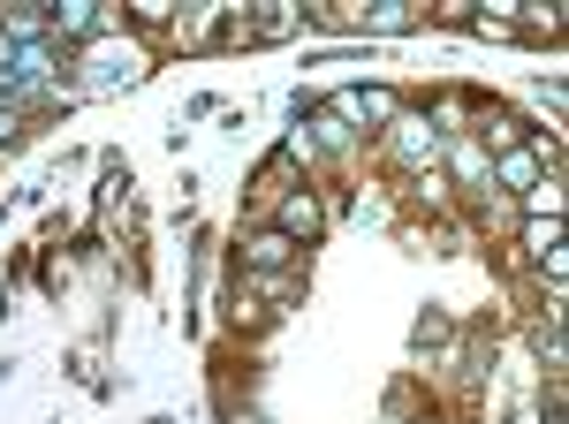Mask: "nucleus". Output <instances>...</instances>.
Returning a JSON list of instances; mask_svg holds the SVG:
<instances>
[{
    "label": "nucleus",
    "instance_id": "obj_1",
    "mask_svg": "<svg viewBox=\"0 0 569 424\" xmlns=\"http://www.w3.org/2000/svg\"><path fill=\"white\" fill-rule=\"evenodd\" d=\"M388 152L402 160V168H433L440 137H433L426 122H418V114H395V122H388Z\"/></svg>",
    "mask_w": 569,
    "mask_h": 424
},
{
    "label": "nucleus",
    "instance_id": "obj_2",
    "mask_svg": "<svg viewBox=\"0 0 569 424\" xmlns=\"http://www.w3.org/2000/svg\"><path fill=\"white\" fill-rule=\"evenodd\" d=\"M273 228H281V235H289V243H311V235H319V228H327V205H319V198H311V190H289V198H281V205H273Z\"/></svg>",
    "mask_w": 569,
    "mask_h": 424
},
{
    "label": "nucleus",
    "instance_id": "obj_3",
    "mask_svg": "<svg viewBox=\"0 0 569 424\" xmlns=\"http://www.w3.org/2000/svg\"><path fill=\"white\" fill-rule=\"evenodd\" d=\"M289 258H297V243H289L281 228H266V235H251V243H243V265H251V273H281Z\"/></svg>",
    "mask_w": 569,
    "mask_h": 424
},
{
    "label": "nucleus",
    "instance_id": "obj_4",
    "mask_svg": "<svg viewBox=\"0 0 569 424\" xmlns=\"http://www.w3.org/2000/svg\"><path fill=\"white\" fill-rule=\"evenodd\" d=\"M220 31H228V8L206 0V8H190V16L176 23V46H206V39H220Z\"/></svg>",
    "mask_w": 569,
    "mask_h": 424
},
{
    "label": "nucleus",
    "instance_id": "obj_5",
    "mask_svg": "<svg viewBox=\"0 0 569 424\" xmlns=\"http://www.w3.org/2000/svg\"><path fill=\"white\" fill-rule=\"evenodd\" d=\"M486 174H501V182H517V190H531V182H539V152H525V144H509V152H501V160H493Z\"/></svg>",
    "mask_w": 569,
    "mask_h": 424
},
{
    "label": "nucleus",
    "instance_id": "obj_6",
    "mask_svg": "<svg viewBox=\"0 0 569 424\" xmlns=\"http://www.w3.org/2000/svg\"><path fill=\"white\" fill-rule=\"evenodd\" d=\"M525 251L531 258H555V251H562V220H531V228H525Z\"/></svg>",
    "mask_w": 569,
    "mask_h": 424
},
{
    "label": "nucleus",
    "instance_id": "obj_7",
    "mask_svg": "<svg viewBox=\"0 0 569 424\" xmlns=\"http://www.w3.org/2000/svg\"><path fill=\"white\" fill-rule=\"evenodd\" d=\"M456 174H463V182H486V152L471 137H456Z\"/></svg>",
    "mask_w": 569,
    "mask_h": 424
},
{
    "label": "nucleus",
    "instance_id": "obj_8",
    "mask_svg": "<svg viewBox=\"0 0 569 424\" xmlns=\"http://www.w3.org/2000/svg\"><path fill=\"white\" fill-rule=\"evenodd\" d=\"M486 137H493V144H501V152H509V144H517V129H525V122H517V114H501V107H493V114H486Z\"/></svg>",
    "mask_w": 569,
    "mask_h": 424
},
{
    "label": "nucleus",
    "instance_id": "obj_9",
    "mask_svg": "<svg viewBox=\"0 0 569 424\" xmlns=\"http://www.w3.org/2000/svg\"><path fill=\"white\" fill-rule=\"evenodd\" d=\"M130 23H137V31H160V23H168V0H137Z\"/></svg>",
    "mask_w": 569,
    "mask_h": 424
},
{
    "label": "nucleus",
    "instance_id": "obj_10",
    "mask_svg": "<svg viewBox=\"0 0 569 424\" xmlns=\"http://www.w3.org/2000/svg\"><path fill=\"white\" fill-rule=\"evenodd\" d=\"M228 424H259V410H228Z\"/></svg>",
    "mask_w": 569,
    "mask_h": 424
},
{
    "label": "nucleus",
    "instance_id": "obj_11",
    "mask_svg": "<svg viewBox=\"0 0 569 424\" xmlns=\"http://www.w3.org/2000/svg\"><path fill=\"white\" fill-rule=\"evenodd\" d=\"M517 424H539V417H531V410H525V417H517Z\"/></svg>",
    "mask_w": 569,
    "mask_h": 424
}]
</instances>
